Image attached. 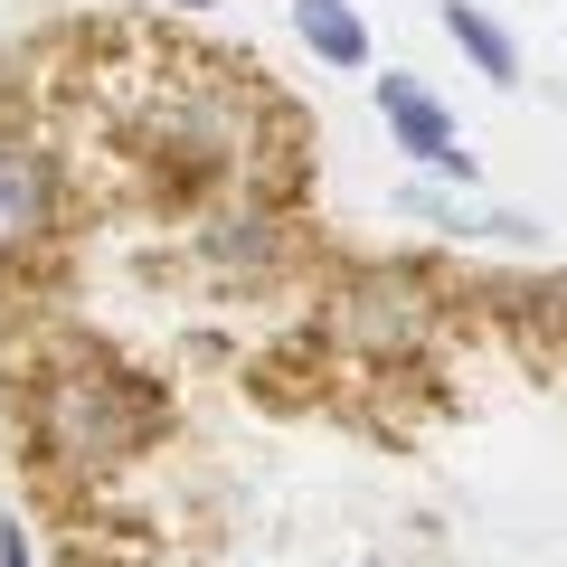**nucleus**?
I'll return each instance as SVG.
<instances>
[{"instance_id":"1","label":"nucleus","mask_w":567,"mask_h":567,"mask_svg":"<svg viewBox=\"0 0 567 567\" xmlns=\"http://www.w3.org/2000/svg\"><path fill=\"white\" fill-rule=\"evenodd\" d=\"M133 435H142V398H123L95 369H58L39 388V445L58 464H123Z\"/></svg>"},{"instance_id":"2","label":"nucleus","mask_w":567,"mask_h":567,"mask_svg":"<svg viewBox=\"0 0 567 567\" xmlns=\"http://www.w3.org/2000/svg\"><path fill=\"white\" fill-rule=\"evenodd\" d=\"M379 114H388V133H398V152H416L425 171H454V181H473V152L454 142V114L425 95L416 76H379Z\"/></svg>"},{"instance_id":"3","label":"nucleus","mask_w":567,"mask_h":567,"mask_svg":"<svg viewBox=\"0 0 567 567\" xmlns=\"http://www.w3.org/2000/svg\"><path fill=\"white\" fill-rule=\"evenodd\" d=\"M48 208H58V181H48V162L29 152V142H0V265L29 256V246L48 237Z\"/></svg>"},{"instance_id":"4","label":"nucleus","mask_w":567,"mask_h":567,"mask_svg":"<svg viewBox=\"0 0 567 567\" xmlns=\"http://www.w3.org/2000/svg\"><path fill=\"white\" fill-rule=\"evenodd\" d=\"M341 322H350V341H369V350H406L425 312H416V293H406V284H369V293H350Z\"/></svg>"},{"instance_id":"5","label":"nucleus","mask_w":567,"mask_h":567,"mask_svg":"<svg viewBox=\"0 0 567 567\" xmlns=\"http://www.w3.org/2000/svg\"><path fill=\"white\" fill-rule=\"evenodd\" d=\"M293 29H303V48L322 66H369V29L350 0H293Z\"/></svg>"},{"instance_id":"6","label":"nucleus","mask_w":567,"mask_h":567,"mask_svg":"<svg viewBox=\"0 0 567 567\" xmlns=\"http://www.w3.org/2000/svg\"><path fill=\"white\" fill-rule=\"evenodd\" d=\"M445 39L464 48V58L483 66L492 85H511V76H520V48H511V39H502V20H483L473 0H445Z\"/></svg>"},{"instance_id":"7","label":"nucleus","mask_w":567,"mask_h":567,"mask_svg":"<svg viewBox=\"0 0 567 567\" xmlns=\"http://www.w3.org/2000/svg\"><path fill=\"white\" fill-rule=\"evenodd\" d=\"M0 567H29V539H20V520H0Z\"/></svg>"},{"instance_id":"8","label":"nucleus","mask_w":567,"mask_h":567,"mask_svg":"<svg viewBox=\"0 0 567 567\" xmlns=\"http://www.w3.org/2000/svg\"><path fill=\"white\" fill-rule=\"evenodd\" d=\"M189 10H199V0H189Z\"/></svg>"}]
</instances>
